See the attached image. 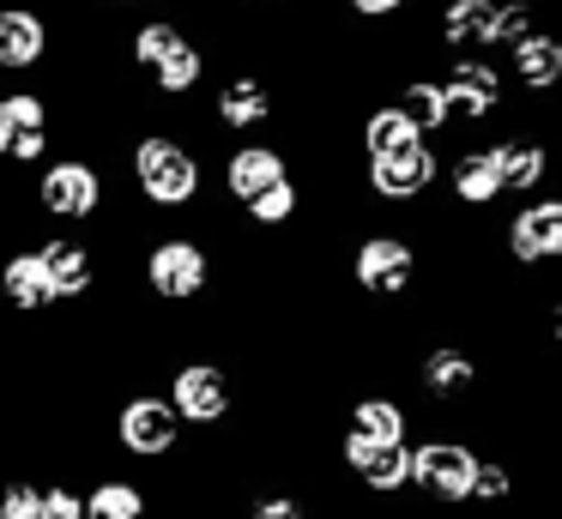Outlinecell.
<instances>
[{"mask_svg": "<svg viewBox=\"0 0 562 519\" xmlns=\"http://www.w3.org/2000/svg\"><path fill=\"white\" fill-rule=\"evenodd\" d=\"M484 145H490V163H496L502 193H514V200L544 193V181H550V145H544V133H538V127H496Z\"/></svg>", "mask_w": 562, "mask_h": 519, "instance_id": "18", "label": "cell"}, {"mask_svg": "<svg viewBox=\"0 0 562 519\" xmlns=\"http://www.w3.org/2000/svg\"><path fill=\"white\" fill-rule=\"evenodd\" d=\"M110 441H115V453H122L127 465L158 471V465H170V459H182L188 435H182V422H176L170 398H164L158 386H127V393L115 398Z\"/></svg>", "mask_w": 562, "mask_h": 519, "instance_id": "6", "label": "cell"}, {"mask_svg": "<svg viewBox=\"0 0 562 519\" xmlns=\"http://www.w3.org/2000/svg\"><path fill=\"white\" fill-rule=\"evenodd\" d=\"M502 260L520 266V272H544L562 260V200L557 193H532V200H514V212L496 224Z\"/></svg>", "mask_w": 562, "mask_h": 519, "instance_id": "14", "label": "cell"}, {"mask_svg": "<svg viewBox=\"0 0 562 519\" xmlns=\"http://www.w3.org/2000/svg\"><path fill=\"white\" fill-rule=\"evenodd\" d=\"M345 278H351L357 296H375V302H387V308H400V302L412 296V284L424 278V241H417L412 229H400V224L357 229Z\"/></svg>", "mask_w": 562, "mask_h": 519, "instance_id": "5", "label": "cell"}, {"mask_svg": "<svg viewBox=\"0 0 562 519\" xmlns=\"http://www.w3.org/2000/svg\"><path fill=\"white\" fill-rule=\"evenodd\" d=\"M424 133L412 127V121L400 115V109L387 103V97H369L363 109H357V127H351V145H357V157L363 163H375V157H393V151H405V145H417Z\"/></svg>", "mask_w": 562, "mask_h": 519, "instance_id": "23", "label": "cell"}, {"mask_svg": "<svg viewBox=\"0 0 562 519\" xmlns=\"http://www.w3.org/2000/svg\"><path fill=\"white\" fill-rule=\"evenodd\" d=\"M86 519H151V489L127 471H103L86 483Z\"/></svg>", "mask_w": 562, "mask_h": 519, "instance_id": "24", "label": "cell"}, {"mask_svg": "<svg viewBox=\"0 0 562 519\" xmlns=\"http://www.w3.org/2000/svg\"><path fill=\"white\" fill-rule=\"evenodd\" d=\"M284 176H296L291 151H284V139H231L218 157H212V200H231L236 212H243L255 193L279 188Z\"/></svg>", "mask_w": 562, "mask_h": 519, "instance_id": "12", "label": "cell"}, {"mask_svg": "<svg viewBox=\"0 0 562 519\" xmlns=\"http://www.w3.org/2000/svg\"><path fill=\"white\" fill-rule=\"evenodd\" d=\"M0 308L25 326L55 314V290H49V272L37 260V241H7V253H0Z\"/></svg>", "mask_w": 562, "mask_h": 519, "instance_id": "19", "label": "cell"}, {"mask_svg": "<svg viewBox=\"0 0 562 519\" xmlns=\"http://www.w3.org/2000/svg\"><path fill=\"white\" fill-rule=\"evenodd\" d=\"M243 519H308V501H303V489H291V483H260V489L243 501Z\"/></svg>", "mask_w": 562, "mask_h": 519, "instance_id": "26", "label": "cell"}, {"mask_svg": "<svg viewBox=\"0 0 562 519\" xmlns=\"http://www.w3.org/2000/svg\"><path fill=\"white\" fill-rule=\"evenodd\" d=\"M436 193H448L453 217H484V212H496V205L508 200L502 181H496V163H490L484 139H460L448 157H441V188Z\"/></svg>", "mask_w": 562, "mask_h": 519, "instance_id": "17", "label": "cell"}, {"mask_svg": "<svg viewBox=\"0 0 562 519\" xmlns=\"http://www.w3.org/2000/svg\"><path fill=\"white\" fill-rule=\"evenodd\" d=\"M412 381L436 410H465V398L484 386V362H477V350L460 345V338H436V345L412 362Z\"/></svg>", "mask_w": 562, "mask_h": 519, "instance_id": "16", "label": "cell"}, {"mask_svg": "<svg viewBox=\"0 0 562 519\" xmlns=\"http://www.w3.org/2000/svg\"><path fill=\"white\" fill-rule=\"evenodd\" d=\"M37 241V260L49 272V290H55V308H86L98 302V284H103V248L98 236H74V229H43Z\"/></svg>", "mask_w": 562, "mask_h": 519, "instance_id": "15", "label": "cell"}, {"mask_svg": "<svg viewBox=\"0 0 562 519\" xmlns=\"http://www.w3.org/2000/svg\"><path fill=\"white\" fill-rule=\"evenodd\" d=\"M98 12H158V0H91Z\"/></svg>", "mask_w": 562, "mask_h": 519, "instance_id": "31", "label": "cell"}, {"mask_svg": "<svg viewBox=\"0 0 562 519\" xmlns=\"http://www.w3.org/2000/svg\"><path fill=\"white\" fill-rule=\"evenodd\" d=\"M538 31V0H496V19H490V48L484 55L496 60V48H514L520 36Z\"/></svg>", "mask_w": 562, "mask_h": 519, "instance_id": "25", "label": "cell"}, {"mask_svg": "<svg viewBox=\"0 0 562 519\" xmlns=\"http://www.w3.org/2000/svg\"><path fill=\"white\" fill-rule=\"evenodd\" d=\"M43 501H49V519H86V483L79 477H43Z\"/></svg>", "mask_w": 562, "mask_h": 519, "instance_id": "30", "label": "cell"}, {"mask_svg": "<svg viewBox=\"0 0 562 519\" xmlns=\"http://www.w3.org/2000/svg\"><path fill=\"white\" fill-rule=\"evenodd\" d=\"M272 7H279V0H272Z\"/></svg>", "mask_w": 562, "mask_h": 519, "instance_id": "32", "label": "cell"}, {"mask_svg": "<svg viewBox=\"0 0 562 519\" xmlns=\"http://www.w3.org/2000/svg\"><path fill=\"white\" fill-rule=\"evenodd\" d=\"M333 7H339L357 31H400V19H405L412 0H333Z\"/></svg>", "mask_w": 562, "mask_h": 519, "instance_id": "29", "label": "cell"}, {"mask_svg": "<svg viewBox=\"0 0 562 519\" xmlns=\"http://www.w3.org/2000/svg\"><path fill=\"white\" fill-rule=\"evenodd\" d=\"M345 429L363 435L375 447H405L412 441V405L400 393H381V386H363V393L345 405Z\"/></svg>", "mask_w": 562, "mask_h": 519, "instance_id": "22", "label": "cell"}, {"mask_svg": "<svg viewBox=\"0 0 562 519\" xmlns=\"http://www.w3.org/2000/svg\"><path fill=\"white\" fill-rule=\"evenodd\" d=\"M405 453H412V483L429 495L436 507H448V514H465V501H472V477H477V441H465V435L453 429H429L417 435V441H405Z\"/></svg>", "mask_w": 562, "mask_h": 519, "instance_id": "9", "label": "cell"}, {"mask_svg": "<svg viewBox=\"0 0 562 519\" xmlns=\"http://www.w3.org/2000/svg\"><path fill=\"white\" fill-rule=\"evenodd\" d=\"M502 79H508V97L520 91V97H532V103H544V97L562 84V36H550V31L520 36V43L508 48Z\"/></svg>", "mask_w": 562, "mask_h": 519, "instance_id": "20", "label": "cell"}, {"mask_svg": "<svg viewBox=\"0 0 562 519\" xmlns=\"http://www.w3.org/2000/svg\"><path fill=\"white\" fill-rule=\"evenodd\" d=\"M490 19H496V0H441L436 19H429V43L441 55H484L490 48Z\"/></svg>", "mask_w": 562, "mask_h": 519, "instance_id": "21", "label": "cell"}, {"mask_svg": "<svg viewBox=\"0 0 562 519\" xmlns=\"http://www.w3.org/2000/svg\"><path fill=\"white\" fill-rule=\"evenodd\" d=\"M139 290H146L158 308H188V302L212 296V278H218V253L206 236L194 229H158V236L139 241Z\"/></svg>", "mask_w": 562, "mask_h": 519, "instance_id": "4", "label": "cell"}, {"mask_svg": "<svg viewBox=\"0 0 562 519\" xmlns=\"http://www.w3.org/2000/svg\"><path fill=\"white\" fill-rule=\"evenodd\" d=\"M55 151V97L43 84H0V176L25 181Z\"/></svg>", "mask_w": 562, "mask_h": 519, "instance_id": "8", "label": "cell"}, {"mask_svg": "<svg viewBox=\"0 0 562 519\" xmlns=\"http://www.w3.org/2000/svg\"><path fill=\"white\" fill-rule=\"evenodd\" d=\"M508 501H514V471L502 465L496 453H484V459H477L472 501H465V507H484V514H496V507H508Z\"/></svg>", "mask_w": 562, "mask_h": 519, "instance_id": "27", "label": "cell"}, {"mask_svg": "<svg viewBox=\"0 0 562 519\" xmlns=\"http://www.w3.org/2000/svg\"><path fill=\"white\" fill-rule=\"evenodd\" d=\"M206 84V139H272V127H284V91L260 60H243Z\"/></svg>", "mask_w": 562, "mask_h": 519, "instance_id": "3", "label": "cell"}, {"mask_svg": "<svg viewBox=\"0 0 562 519\" xmlns=\"http://www.w3.org/2000/svg\"><path fill=\"white\" fill-rule=\"evenodd\" d=\"M0 519H49L43 477H7L0 483Z\"/></svg>", "mask_w": 562, "mask_h": 519, "instance_id": "28", "label": "cell"}, {"mask_svg": "<svg viewBox=\"0 0 562 519\" xmlns=\"http://www.w3.org/2000/svg\"><path fill=\"white\" fill-rule=\"evenodd\" d=\"M115 181L139 217L176 224L212 205V139L200 127H134L122 139Z\"/></svg>", "mask_w": 562, "mask_h": 519, "instance_id": "1", "label": "cell"}, {"mask_svg": "<svg viewBox=\"0 0 562 519\" xmlns=\"http://www.w3.org/2000/svg\"><path fill=\"white\" fill-rule=\"evenodd\" d=\"M441 188V151L436 139H417L393 157H375V163H357V193L381 212H400V205L436 200Z\"/></svg>", "mask_w": 562, "mask_h": 519, "instance_id": "11", "label": "cell"}, {"mask_svg": "<svg viewBox=\"0 0 562 519\" xmlns=\"http://www.w3.org/2000/svg\"><path fill=\"white\" fill-rule=\"evenodd\" d=\"M55 60V19L43 0H0V84H37Z\"/></svg>", "mask_w": 562, "mask_h": 519, "instance_id": "13", "label": "cell"}, {"mask_svg": "<svg viewBox=\"0 0 562 519\" xmlns=\"http://www.w3.org/2000/svg\"><path fill=\"white\" fill-rule=\"evenodd\" d=\"M436 79L448 103V133H484L508 109V79H502V60L490 55H453Z\"/></svg>", "mask_w": 562, "mask_h": 519, "instance_id": "10", "label": "cell"}, {"mask_svg": "<svg viewBox=\"0 0 562 519\" xmlns=\"http://www.w3.org/2000/svg\"><path fill=\"white\" fill-rule=\"evenodd\" d=\"M19 200L37 217L43 229H74V236H91V229L110 224L115 205V169L103 163L91 145H61L49 151L25 181H19Z\"/></svg>", "mask_w": 562, "mask_h": 519, "instance_id": "2", "label": "cell"}, {"mask_svg": "<svg viewBox=\"0 0 562 519\" xmlns=\"http://www.w3.org/2000/svg\"><path fill=\"white\" fill-rule=\"evenodd\" d=\"M158 393L170 398L182 435H212V429H224V422L236 417V405H243V393H236V374L224 369V362H212V357H182V362H170Z\"/></svg>", "mask_w": 562, "mask_h": 519, "instance_id": "7", "label": "cell"}]
</instances>
